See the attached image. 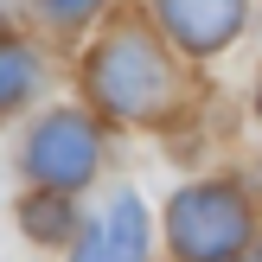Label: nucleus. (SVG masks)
I'll return each instance as SVG.
<instances>
[{"label": "nucleus", "instance_id": "nucleus-8", "mask_svg": "<svg viewBox=\"0 0 262 262\" xmlns=\"http://www.w3.org/2000/svg\"><path fill=\"white\" fill-rule=\"evenodd\" d=\"M102 0H45V13L51 19H83V13H96Z\"/></svg>", "mask_w": 262, "mask_h": 262}, {"label": "nucleus", "instance_id": "nucleus-9", "mask_svg": "<svg viewBox=\"0 0 262 262\" xmlns=\"http://www.w3.org/2000/svg\"><path fill=\"white\" fill-rule=\"evenodd\" d=\"M71 262H109V256H102V237H83V243H77V256Z\"/></svg>", "mask_w": 262, "mask_h": 262}, {"label": "nucleus", "instance_id": "nucleus-4", "mask_svg": "<svg viewBox=\"0 0 262 262\" xmlns=\"http://www.w3.org/2000/svg\"><path fill=\"white\" fill-rule=\"evenodd\" d=\"M160 19L186 51H217L237 38L243 0H160Z\"/></svg>", "mask_w": 262, "mask_h": 262}, {"label": "nucleus", "instance_id": "nucleus-2", "mask_svg": "<svg viewBox=\"0 0 262 262\" xmlns=\"http://www.w3.org/2000/svg\"><path fill=\"white\" fill-rule=\"evenodd\" d=\"M166 230L186 262H237V250L250 243V211L230 186H186L166 211Z\"/></svg>", "mask_w": 262, "mask_h": 262}, {"label": "nucleus", "instance_id": "nucleus-1", "mask_svg": "<svg viewBox=\"0 0 262 262\" xmlns=\"http://www.w3.org/2000/svg\"><path fill=\"white\" fill-rule=\"evenodd\" d=\"M166 90H173V77H166V58L154 51L147 32H115L102 38V51L90 58V96H96V109L109 115H154L166 102Z\"/></svg>", "mask_w": 262, "mask_h": 262}, {"label": "nucleus", "instance_id": "nucleus-7", "mask_svg": "<svg viewBox=\"0 0 262 262\" xmlns=\"http://www.w3.org/2000/svg\"><path fill=\"white\" fill-rule=\"evenodd\" d=\"M26 230L45 237V243H64V237L77 230V217H71V205H64V199H32V205H26Z\"/></svg>", "mask_w": 262, "mask_h": 262}, {"label": "nucleus", "instance_id": "nucleus-6", "mask_svg": "<svg viewBox=\"0 0 262 262\" xmlns=\"http://www.w3.org/2000/svg\"><path fill=\"white\" fill-rule=\"evenodd\" d=\"M32 58H26V51L19 45H0V115H7V109H19V102H26V90H32Z\"/></svg>", "mask_w": 262, "mask_h": 262}, {"label": "nucleus", "instance_id": "nucleus-5", "mask_svg": "<svg viewBox=\"0 0 262 262\" xmlns=\"http://www.w3.org/2000/svg\"><path fill=\"white\" fill-rule=\"evenodd\" d=\"M102 256H109V262H141V256H147V211H141L135 192H122V199L109 205V224H102Z\"/></svg>", "mask_w": 262, "mask_h": 262}, {"label": "nucleus", "instance_id": "nucleus-3", "mask_svg": "<svg viewBox=\"0 0 262 262\" xmlns=\"http://www.w3.org/2000/svg\"><path fill=\"white\" fill-rule=\"evenodd\" d=\"M26 166H32V179L51 186V192L83 186V179L96 173V128H90L77 109L45 115V122L32 128V141H26Z\"/></svg>", "mask_w": 262, "mask_h": 262}]
</instances>
